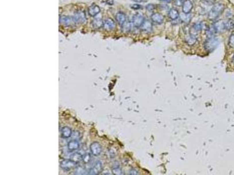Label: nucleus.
<instances>
[{"mask_svg":"<svg viewBox=\"0 0 234 175\" xmlns=\"http://www.w3.org/2000/svg\"><path fill=\"white\" fill-rule=\"evenodd\" d=\"M224 9L225 6L224 4L220 3L214 4L213 7L212 8L211 10L208 13V17L209 19L214 20L216 18H217L220 15V14L223 13Z\"/></svg>","mask_w":234,"mask_h":175,"instance_id":"obj_1","label":"nucleus"},{"mask_svg":"<svg viewBox=\"0 0 234 175\" xmlns=\"http://www.w3.org/2000/svg\"><path fill=\"white\" fill-rule=\"evenodd\" d=\"M218 44H219V40L216 38L214 36L208 38L204 42V48L207 51L211 52L216 48Z\"/></svg>","mask_w":234,"mask_h":175,"instance_id":"obj_2","label":"nucleus"},{"mask_svg":"<svg viewBox=\"0 0 234 175\" xmlns=\"http://www.w3.org/2000/svg\"><path fill=\"white\" fill-rule=\"evenodd\" d=\"M90 151L94 156H98L102 152V147L97 142H94L90 145Z\"/></svg>","mask_w":234,"mask_h":175,"instance_id":"obj_3","label":"nucleus"},{"mask_svg":"<svg viewBox=\"0 0 234 175\" xmlns=\"http://www.w3.org/2000/svg\"><path fill=\"white\" fill-rule=\"evenodd\" d=\"M76 163L72 161L71 160H63L60 162V168L65 170V171H69L71 170L72 168H73L75 166Z\"/></svg>","mask_w":234,"mask_h":175,"instance_id":"obj_4","label":"nucleus"},{"mask_svg":"<svg viewBox=\"0 0 234 175\" xmlns=\"http://www.w3.org/2000/svg\"><path fill=\"white\" fill-rule=\"evenodd\" d=\"M73 18L74 22L77 23H84L86 21L85 13L81 11L76 12L74 13Z\"/></svg>","mask_w":234,"mask_h":175,"instance_id":"obj_5","label":"nucleus"},{"mask_svg":"<svg viewBox=\"0 0 234 175\" xmlns=\"http://www.w3.org/2000/svg\"><path fill=\"white\" fill-rule=\"evenodd\" d=\"M144 21V18L142 15L138 13L134 15V17L132 18V23L135 27H140Z\"/></svg>","mask_w":234,"mask_h":175,"instance_id":"obj_6","label":"nucleus"},{"mask_svg":"<svg viewBox=\"0 0 234 175\" xmlns=\"http://www.w3.org/2000/svg\"><path fill=\"white\" fill-rule=\"evenodd\" d=\"M214 28L215 30L216 31V32H223L225 29V22L224 20H219L215 22L213 25Z\"/></svg>","mask_w":234,"mask_h":175,"instance_id":"obj_7","label":"nucleus"},{"mask_svg":"<svg viewBox=\"0 0 234 175\" xmlns=\"http://www.w3.org/2000/svg\"><path fill=\"white\" fill-rule=\"evenodd\" d=\"M102 163L100 161H97L94 165L93 166L92 168H91L90 169V171L88 172V174H97L101 172L102 170Z\"/></svg>","mask_w":234,"mask_h":175,"instance_id":"obj_8","label":"nucleus"},{"mask_svg":"<svg viewBox=\"0 0 234 175\" xmlns=\"http://www.w3.org/2000/svg\"><path fill=\"white\" fill-rule=\"evenodd\" d=\"M152 21L156 24H162L164 21V17L159 13H154L151 16Z\"/></svg>","mask_w":234,"mask_h":175,"instance_id":"obj_9","label":"nucleus"},{"mask_svg":"<svg viewBox=\"0 0 234 175\" xmlns=\"http://www.w3.org/2000/svg\"><path fill=\"white\" fill-rule=\"evenodd\" d=\"M73 22H74L73 20V17H70L69 16H61V17H60L59 19V22L61 24V25H63L66 26H70Z\"/></svg>","mask_w":234,"mask_h":175,"instance_id":"obj_10","label":"nucleus"},{"mask_svg":"<svg viewBox=\"0 0 234 175\" xmlns=\"http://www.w3.org/2000/svg\"><path fill=\"white\" fill-rule=\"evenodd\" d=\"M193 5L190 0H185L183 4V12L185 13H189L193 9Z\"/></svg>","mask_w":234,"mask_h":175,"instance_id":"obj_11","label":"nucleus"},{"mask_svg":"<svg viewBox=\"0 0 234 175\" xmlns=\"http://www.w3.org/2000/svg\"><path fill=\"white\" fill-rule=\"evenodd\" d=\"M141 30L146 33L150 32L152 30V23L149 20H144L142 25L140 26Z\"/></svg>","mask_w":234,"mask_h":175,"instance_id":"obj_12","label":"nucleus"},{"mask_svg":"<svg viewBox=\"0 0 234 175\" xmlns=\"http://www.w3.org/2000/svg\"><path fill=\"white\" fill-rule=\"evenodd\" d=\"M100 12V7L96 4H92L88 8V13L91 17H95Z\"/></svg>","mask_w":234,"mask_h":175,"instance_id":"obj_13","label":"nucleus"},{"mask_svg":"<svg viewBox=\"0 0 234 175\" xmlns=\"http://www.w3.org/2000/svg\"><path fill=\"white\" fill-rule=\"evenodd\" d=\"M104 27L107 30H111L115 27V23L112 19L108 18L105 21Z\"/></svg>","mask_w":234,"mask_h":175,"instance_id":"obj_14","label":"nucleus"},{"mask_svg":"<svg viewBox=\"0 0 234 175\" xmlns=\"http://www.w3.org/2000/svg\"><path fill=\"white\" fill-rule=\"evenodd\" d=\"M202 27V24L200 22L196 23L193 25V26H192V29L190 30V34H192V35H193L194 36H197L198 33L200 32L201 30Z\"/></svg>","mask_w":234,"mask_h":175,"instance_id":"obj_15","label":"nucleus"},{"mask_svg":"<svg viewBox=\"0 0 234 175\" xmlns=\"http://www.w3.org/2000/svg\"><path fill=\"white\" fill-rule=\"evenodd\" d=\"M79 146H80V144H79V141L76 139H73L70 141L67 144L68 150L70 151H73L77 150L78 148H79Z\"/></svg>","mask_w":234,"mask_h":175,"instance_id":"obj_16","label":"nucleus"},{"mask_svg":"<svg viewBox=\"0 0 234 175\" xmlns=\"http://www.w3.org/2000/svg\"><path fill=\"white\" fill-rule=\"evenodd\" d=\"M71 135V130L69 127H64L61 130V137L63 138H68Z\"/></svg>","mask_w":234,"mask_h":175,"instance_id":"obj_17","label":"nucleus"},{"mask_svg":"<svg viewBox=\"0 0 234 175\" xmlns=\"http://www.w3.org/2000/svg\"><path fill=\"white\" fill-rule=\"evenodd\" d=\"M117 22L120 25H122L126 21V16L123 12H119L117 13L115 17Z\"/></svg>","mask_w":234,"mask_h":175,"instance_id":"obj_18","label":"nucleus"},{"mask_svg":"<svg viewBox=\"0 0 234 175\" xmlns=\"http://www.w3.org/2000/svg\"><path fill=\"white\" fill-rule=\"evenodd\" d=\"M185 43L189 45V46H193L194 45L196 42H197V38L196 36H194L192 34H189V35H187L185 38Z\"/></svg>","mask_w":234,"mask_h":175,"instance_id":"obj_19","label":"nucleus"},{"mask_svg":"<svg viewBox=\"0 0 234 175\" xmlns=\"http://www.w3.org/2000/svg\"><path fill=\"white\" fill-rule=\"evenodd\" d=\"M70 159L76 164H77L83 161V156L79 153H74L70 155Z\"/></svg>","mask_w":234,"mask_h":175,"instance_id":"obj_20","label":"nucleus"},{"mask_svg":"<svg viewBox=\"0 0 234 175\" xmlns=\"http://www.w3.org/2000/svg\"><path fill=\"white\" fill-rule=\"evenodd\" d=\"M169 17L172 20L177 19L179 17V13L175 8H171L169 12Z\"/></svg>","mask_w":234,"mask_h":175,"instance_id":"obj_21","label":"nucleus"},{"mask_svg":"<svg viewBox=\"0 0 234 175\" xmlns=\"http://www.w3.org/2000/svg\"><path fill=\"white\" fill-rule=\"evenodd\" d=\"M112 171H113V173L116 175H119V174H122V171L120 168V165L118 162H115V164H114Z\"/></svg>","mask_w":234,"mask_h":175,"instance_id":"obj_22","label":"nucleus"},{"mask_svg":"<svg viewBox=\"0 0 234 175\" xmlns=\"http://www.w3.org/2000/svg\"><path fill=\"white\" fill-rule=\"evenodd\" d=\"M103 25V21L100 18H96L94 19L91 23V25L93 28L94 29H99Z\"/></svg>","mask_w":234,"mask_h":175,"instance_id":"obj_23","label":"nucleus"},{"mask_svg":"<svg viewBox=\"0 0 234 175\" xmlns=\"http://www.w3.org/2000/svg\"><path fill=\"white\" fill-rule=\"evenodd\" d=\"M180 18L181 20L184 22V23H189L192 18L191 15L189 13H180Z\"/></svg>","mask_w":234,"mask_h":175,"instance_id":"obj_24","label":"nucleus"},{"mask_svg":"<svg viewBox=\"0 0 234 175\" xmlns=\"http://www.w3.org/2000/svg\"><path fill=\"white\" fill-rule=\"evenodd\" d=\"M206 33L207 35V36L208 38H211L212 36H214V34L216 32V31L215 30L213 25L211 26H208L206 29Z\"/></svg>","mask_w":234,"mask_h":175,"instance_id":"obj_25","label":"nucleus"},{"mask_svg":"<svg viewBox=\"0 0 234 175\" xmlns=\"http://www.w3.org/2000/svg\"><path fill=\"white\" fill-rule=\"evenodd\" d=\"M132 23L129 22H125L122 26V30L125 32H128L130 31L131 30L132 26Z\"/></svg>","mask_w":234,"mask_h":175,"instance_id":"obj_26","label":"nucleus"},{"mask_svg":"<svg viewBox=\"0 0 234 175\" xmlns=\"http://www.w3.org/2000/svg\"><path fill=\"white\" fill-rule=\"evenodd\" d=\"M234 28V21L233 19H229L227 22H225V29L227 30H230Z\"/></svg>","mask_w":234,"mask_h":175,"instance_id":"obj_27","label":"nucleus"},{"mask_svg":"<svg viewBox=\"0 0 234 175\" xmlns=\"http://www.w3.org/2000/svg\"><path fill=\"white\" fill-rule=\"evenodd\" d=\"M91 160V156L90 154H85L83 156V161L85 163V164H88L90 162Z\"/></svg>","mask_w":234,"mask_h":175,"instance_id":"obj_28","label":"nucleus"},{"mask_svg":"<svg viewBox=\"0 0 234 175\" xmlns=\"http://www.w3.org/2000/svg\"><path fill=\"white\" fill-rule=\"evenodd\" d=\"M228 44L231 48L234 49V34H232L230 36L229 39Z\"/></svg>","mask_w":234,"mask_h":175,"instance_id":"obj_29","label":"nucleus"},{"mask_svg":"<svg viewBox=\"0 0 234 175\" xmlns=\"http://www.w3.org/2000/svg\"><path fill=\"white\" fill-rule=\"evenodd\" d=\"M201 3H202L203 4H206V5H211L215 4V0H201Z\"/></svg>","mask_w":234,"mask_h":175,"instance_id":"obj_30","label":"nucleus"},{"mask_svg":"<svg viewBox=\"0 0 234 175\" xmlns=\"http://www.w3.org/2000/svg\"><path fill=\"white\" fill-rule=\"evenodd\" d=\"M185 1V0H175V4L176 6L180 7L183 5L184 2Z\"/></svg>","mask_w":234,"mask_h":175,"instance_id":"obj_31","label":"nucleus"},{"mask_svg":"<svg viewBox=\"0 0 234 175\" xmlns=\"http://www.w3.org/2000/svg\"><path fill=\"white\" fill-rule=\"evenodd\" d=\"M154 8H155V7L154 6V5L150 4L147 5V6L146 7V10H147L148 11H149V12H152V11H153L154 10Z\"/></svg>","mask_w":234,"mask_h":175,"instance_id":"obj_32","label":"nucleus"},{"mask_svg":"<svg viewBox=\"0 0 234 175\" xmlns=\"http://www.w3.org/2000/svg\"><path fill=\"white\" fill-rule=\"evenodd\" d=\"M131 8L134 10H138L142 8V6L140 5L139 4H133L131 5Z\"/></svg>","mask_w":234,"mask_h":175,"instance_id":"obj_33","label":"nucleus"},{"mask_svg":"<svg viewBox=\"0 0 234 175\" xmlns=\"http://www.w3.org/2000/svg\"><path fill=\"white\" fill-rule=\"evenodd\" d=\"M109 154H110L111 158H114L116 155V152L113 149H111L109 150Z\"/></svg>","mask_w":234,"mask_h":175,"instance_id":"obj_34","label":"nucleus"},{"mask_svg":"<svg viewBox=\"0 0 234 175\" xmlns=\"http://www.w3.org/2000/svg\"><path fill=\"white\" fill-rule=\"evenodd\" d=\"M129 174H138V171H136L135 169H132L129 171Z\"/></svg>","mask_w":234,"mask_h":175,"instance_id":"obj_35","label":"nucleus"},{"mask_svg":"<svg viewBox=\"0 0 234 175\" xmlns=\"http://www.w3.org/2000/svg\"><path fill=\"white\" fill-rule=\"evenodd\" d=\"M160 1L162 2H165V3H170L171 1V0H160Z\"/></svg>","mask_w":234,"mask_h":175,"instance_id":"obj_36","label":"nucleus"},{"mask_svg":"<svg viewBox=\"0 0 234 175\" xmlns=\"http://www.w3.org/2000/svg\"><path fill=\"white\" fill-rule=\"evenodd\" d=\"M133 1H136V2H139V3H141V2L143 1L142 0H133Z\"/></svg>","mask_w":234,"mask_h":175,"instance_id":"obj_37","label":"nucleus"},{"mask_svg":"<svg viewBox=\"0 0 234 175\" xmlns=\"http://www.w3.org/2000/svg\"><path fill=\"white\" fill-rule=\"evenodd\" d=\"M232 62H233V63L234 64V55H233V58H232Z\"/></svg>","mask_w":234,"mask_h":175,"instance_id":"obj_38","label":"nucleus"}]
</instances>
